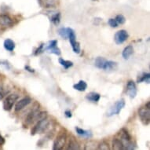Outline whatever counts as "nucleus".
I'll list each match as a JSON object with an SVG mask.
<instances>
[{"instance_id": "obj_1", "label": "nucleus", "mask_w": 150, "mask_h": 150, "mask_svg": "<svg viewBox=\"0 0 150 150\" xmlns=\"http://www.w3.org/2000/svg\"><path fill=\"white\" fill-rule=\"evenodd\" d=\"M46 117H47V112H40L38 108H34L27 115L25 118V123L27 124H32L35 121H39Z\"/></svg>"}, {"instance_id": "obj_2", "label": "nucleus", "mask_w": 150, "mask_h": 150, "mask_svg": "<svg viewBox=\"0 0 150 150\" xmlns=\"http://www.w3.org/2000/svg\"><path fill=\"white\" fill-rule=\"evenodd\" d=\"M50 125V120H48L47 117L42 120L37 121V123L33 127L32 130V135H35L36 134H42L45 132L48 129Z\"/></svg>"}, {"instance_id": "obj_3", "label": "nucleus", "mask_w": 150, "mask_h": 150, "mask_svg": "<svg viewBox=\"0 0 150 150\" xmlns=\"http://www.w3.org/2000/svg\"><path fill=\"white\" fill-rule=\"evenodd\" d=\"M138 116L143 124L149 125L150 122V102H147L144 107L140 108L138 110Z\"/></svg>"}, {"instance_id": "obj_4", "label": "nucleus", "mask_w": 150, "mask_h": 150, "mask_svg": "<svg viewBox=\"0 0 150 150\" xmlns=\"http://www.w3.org/2000/svg\"><path fill=\"white\" fill-rule=\"evenodd\" d=\"M126 105L125 100L123 98H121L120 100H119L114 104L113 105L111 106L109 110L107 112V116H112L114 115H118L121 112V110L124 108V106Z\"/></svg>"}, {"instance_id": "obj_5", "label": "nucleus", "mask_w": 150, "mask_h": 150, "mask_svg": "<svg viewBox=\"0 0 150 150\" xmlns=\"http://www.w3.org/2000/svg\"><path fill=\"white\" fill-rule=\"evenodd\" d=\"M68 39L69 40V42H70V44H71L74 53L79 54L81 51L80 44H79V42L76 41V36L74 30L72 28H69V37H68Z\"/></svg>"}, {"instance_id": "obj_6", "label": "nucleus", "mask_w": 150, "mask_h": 150, "mask_svg": "<svg viewBox=\"0 0 150 150\" xmlns=\"http://www.w3.org/2000/svg\"><path fill=\"white\" fill-rule=\"evenodd\" d=\"M19 98V95L17 93H11L8 95L3 101V108L6 111H10L13 108V105Z\"/></svg>"}, {"instance_id": "obj_7", "label": "nucleus", "mask_w": 150, "mask_h": 150, "mask_svg": "<svg viewBox=\"0 0 150 150\" xmlns=\"http://www.w3.org/2000/svg\"><path fill=\"white\" fill-rule=\"evenodd\" d=\"M67 142V136L65 134H62L57 137L54 142L53 149L54 150H62L64 149Z\"/></svg>"}, {"instance_id": "obj_8", "label": "nucleus", "mask_w": 150, "mask_h": 150, "mask_svg": "<svg viewBox=\"0 0 150 150\" xmlns=\"http://www.w3.org/2000/svg\"><path fill=\"white\" fill-rule=\"evenodd\" d=\"M128 37H129L128 32H127L126 30L122 29L118 31V32L115 34V35H114V40H115L116 44L120 45L127 40Z\"/></svg>"}, {"instance_id": "obj_9", "label": "nucleus", "mask_w": 150, "mask_h": 150, "mask_svg": "<svg viewBox=\"0 0 150 150\" xmlns=\"http://www.w3.org/2000/svg\"><path fill=\"white\" fill-rule=\"evenodd\" d=\"M127 94L130 97V98L133 99L137 96L138 93V90L136 86L135 83L133 80H129L127 84Z\"/></svg>"}, {"instance_id": "obj_10", "label": "nucleus", "mask_w": 150, "mask_h": 150, "mask_svg": "<svg viewBox=\"0 0 150 150\" xmlns=\"http://www.w3.org/2000/svg\"><path fill=\"white\" fill-rule=\"evenodd\" d=\"M43 50H48V52L54 54L56 55H60L61 54V50L57 47V40H51L50 41L47 47H45Z\"/></svg>"}, {"instance_id": "obj_11", "label": "nucleus", "mask_w": 150, "mask_h": 150, "mask_svg": "<svg viewBox=\"0 0 150 150\" xmlns=\"http://www.w3.org/2000/svg\"><path fill=\"white\" fill-rule=\"evenodd\" d=\"M32 98H30L28 97H26V98H24L19 101H17L16 105H15V112H19V111L24 109L26 106L28 105L32 102Z\"/></svg>"}, {"instance_id": "obj_12", "label": "nucleus", "mask_w": 150, "mask_h": 150, "mask_svg": "<svg viewBox=\"0 0 150 150\" xmlns=\"http://www.w3.org/2000/svg\"><path fill=\"white\" fill-rule=\"evenodd\" d=\"M40 6L46 9L56 7L59 4V0H39Z\"/></svg>"}, {"instance_id": "obj_13", "label": "nucleus", "mask_w": 150, "mask_h": 150, "mask_svg": "<svg viewBox=\"0 0 150 150\" xmlns=\"http://www.w3.org/2000/svg\"><path fill=\"white\" fill-rule=\"evenodd\" d=\"M12 18L6 14H0V25L3 27H11L13 25Z\"/></svg>"}, {"instance_id": "obj_14", "label": "nucleus", "mask_w": 150, "mask_h": 150, "mask_svg": "<svg viewBox=\"0 0 150 150\" xmlns=\"http://www.w3.org/2000/svg\"><path fill=\"white\" fill-rule=\"evenodd\" d=\"M101 98V95L97 92H91V93H87L86 95V99L87 101L93 102V103H97L100 101Z\"/></svg>"}, {"instance_id": "obj_15", "label": "nucleus", "mask_w": 150, "mask_h": 150, "mask_svg": "<svg viewBox=\"0 0 150 150\" xmlns=\"http://www.w3.org/2000/svg\"><path fill=\"white\" fill-rule=\"evenodd\" d=\"M134 54V47L131 45H129L127 47H126L123 50L122 53V56H123V59L128 60L131 57V55Z\"/></svg>"}, {"instance_id": "obj_16", "label": "nucleus", "mask_w": 150, "mask_h": 150, "mask_svg": "<svg viewBox=\"0 0 150 150\" xmlns=\"http://www.w3.org/2000/svg\"><path fill=\"white\" fill-rule=\"evenodd\" d=\"M66 149L68 150H79L80 149V147H79V143L77 142L75 138H71L69 139Z\"/></svg>"}, {"instance_id": "obj_17", "label": "nucleus", "mask_w": 150, "mask_h": 150, "mask_svg": "<svg viewBox=\"0 0 150 150\" xmlns=\"http://www.w3.org/2000/svg\"><path fill=\"white\" fill-rule=\"evenodd\" d=\"M76 133L78 134L79 136L83 137V138H91V137H92V133H91V130H83V129L78 127H76Z\"/></svg>"}, {"instance_id": "obj_18", "label": "nucleus", "mask_w": 150, "mask_h": 150, "mask_svg": "<svg viewBox=\"0 0 150 150\" xmlns=\"http://www.w3.org/2000/svg\"><path fill=\"white\" fill-rule=\"evenodd\" d=\"M117 68V63L112 61H107L106 60L105 65H104L103 70L105 71H112V70H115Z\"/></svg>"}, {"instance_id": "obj_19", "label": "nucleus", "mask_w": 150, "mask_h": 150, "mask_svg": "<svg viewBox=\"0 0 150 150\" xmlns=\"http://www.w3.org/2000/svg\"><path fill=\"white\" fill-rule=\"evenodd\" d=\"M73 88L76 91H80V92H83L87 88V84L83 80H79V83H77L76 84H74Z\"/></svg>"}, {"instance_id": "obj_20", "label": "nucleus", "mask_w": 150, "mask_h": 150, "mask_svg": "<svg viewBox=\"0 0 150 150\" xmlns=\"http://www.w3.org/2000/svg\"><path fill=\"white\" fill-rule=\"evenodd\" d=\"M15 47H16L15 42H13L12 40L7 39V40H6L5 41H4V48H5L7 51L12 52L13 50L15 49Z\"/></svg>"}, {"instance_id": "obj_21", "label": "nucleus", "mask_w": 150, "mask_h": 150, "mask_svg": "<svg viewBox=\"0 0 150 150\" xmlns=\"http://www.w3.org/2000/svg\"><path fill=\"white\" fill-rule=\"evenodd\" d=\"M112 149L116 150L124 149V146H123V143H122L120 139L114 138L112 140Z\"/></svg>"}, {"instance_id": "obj_22", "label": "nucleus", "mask_w": 150, "mask_h": 150, "mask_svg": "<svg viewBox=\"0 0 150 150\" xmlns=\"http://www.w3.org/2000/svg\"><path fill=\"white\" fill-rule=\"evenodd\" d=\"M105 62L106 59H105L104 57H98L96 58V60H95V62H94V65H95V67H97L98 69H103Z\"/></svg>"}, {"instance_id": "obj_23", "label": "nucleus", "mask_w": 150, "mask_h": 150, "mask_svg": "<svg viewBox=\"0 0 150 150\" xmlns=\"http://www.w3.org/2000/svg\"><path fill=\"white\" fill-rule=\"evenodd\" d=\"M138 83H149L150 82V74L149 72L147 73H143L142 76L138 77V80H137Z\"/></svg>"}, {"instance_id": "obj_24", "label": "nucleus", "mask_w": 150, "mask_h": 150, "mask_svg": "<svg viewBox=\"0 0 150 150\" xmlns=\"http://www.w3.org/2000/svg\"><path fill=\"white\" fill-rule=\"evenodd\" d=\"M59 63L61 65L64 67L65 69H69V68H71V66H73V62H70V61H66V60L63 59V58H59Z\"/></svg>"}, {"instance_id": "obj_25", "label": "nucleus", "mask_w": 150, "mask_h": 150, "mask_svg": "<svg viewBox=\"0 0 150 150\" xmlns=\"http://www.w3.org/2000/svg\"><path fill=\"white\" fill-rule=\"evenodd\" d=\"M58 34L64 40H66L69 37V28H61L58 30Z\"/></svg>"}, {"instance_id": "obj_26", "label": "nucleus", "mask_w": 150, "mask_h": 150, "mask_svg": "<svg viewBox=\"0 0 150 150\" xmlns=\"http://www.w3.org/2000/svg\"><path fill=\"white\" fill-rule=\"evenodd\" d=\"M50 21L54 23V25H59L60 21H61V14H60V13H55V14L52 15L51 18H50Z\"/></svg>"}, {"instance_id": "obj_27", "label": "nucleus", "mask_w": 150, "mask_h": 150, "mask_svg": "<svg viewBox=\"0 0 150 150\" xmlns=\"http://www.w3.org/2000/svg\"><path fill=\"white\" fill-rule=\"evenodd\" d=\"M98 149L100 150H108L110 149V147H109V145H108V143H107L106 142L103 141V142H101L98 145Z\"/></svg>"}, {"instance_id": "obj_28", "label": "nucleus", "mask_w": 150, "mask_h": 150, "mask_svg": "<svg viewBox=\"0 0 150 150\" xmlns=\"http://www.w3.org/2000/svg\"><path fill=\"white\" fill-rule=\"evenodd\" d=\"M116 21L118 23V25H123L126 22V18L122 14H119L116 17Z\"/></svg>"}, {"instance_id": "obj_29", "label": "nucleus", "mask_w": 150, "mask_h": 150, "mask_svg": "<svg viewBox=\"0 0 150 150\" xmlns=\"http://www.w3.org/2000/svg\"><path fill=\"white\" fill-rule=\"evenodd\" d=\"M108 25H110L112 28H117L118 27V23L116 21V19H114V18H110L109 20L108 21Z\"/></svg>"}, {"instance_id": "obj_30", "label": "nucleus", "mask_w": 150, "mask_h": 150, "mask_svg": "<svg viewBox=\"0 0 150 150\" xmlns=\"http://www.w3.org/2000/svg\"><path fill=\"white\" fill-rule=\"evenodd\" d=\"M0 65L4 66L5 67V69H7V70L11 69V65H10V64L9 63V62H7V61H1V62H0Z\"/></svg>"}, {"instance_id": "obj_31", "label": "nucleus", "mask_w": 150, "mask_h": 150, "mask_svg": "<svg viewBox=\"0 0 150 150\" xmlns=\"http://www.w3.org/2000/svg\"><path fill=\"white\" fill-rule=\"evenodd\" d=\"M42 51H44L43 50V44H41L40 46V47H38L36 50H35V55H38V54H40Z\"/></svg>"}, {"instance_id": "obj_32", "label": "nucleus", "mask_w": 150, "mask_h": 150, "mask_svg": "<svg viewBox=\"0 0 150 150\" xmlns=\"http://www.w3.org/2000/svg\"><path fill=\"white\" fill-rule=\"evenodd\" d=\"M64 115H65V116H66L67 118H71V116H72V114H71V111L69 110H67L64 112Z\"/></svg>"}, {"instance_id": "obj_33", "label": "nucleus", "mask_w": 150, "mask_h": 150, "mask_svg": "<svg viewBox=\"0 0 150 150\" xmlns=\"http://www.w3.org/2000/svg\"><path fill=\"white\" fill-rule=\"evenodd\" d=\"M25 69L27 70V71H30V72H35V70L33 69H32L31 67L28 66V65H26V66L25 67Z\"/></svg>"}, {"instance_id": "obj_34", "label": "nucleus", "mask_w": 150, "mask_h": 150, "mask_svg": "<svg viewBox=\"0 0 150 150\" xmlns=\"http://www.w3.org/2000/svg\"><path fill=\"white\" fill-rule=\"evenodd\" d=\"M4 143H5V139H4L3 137L0 135V145H3Z\"/></svg>"}, {"instance_id": "obj_35", "label": "nucleus", "mask_w": 150, "mask_h": 150, "mask_svg": "<svg viewBox=\"0 0 150 150\" xmlns=\"http://www.w3.org/2000/svg\"><path fill=\"white\" fill-rule=\"evenodd\" d=\"M3 98H4V93L0 91V100H2Z\"/></svg>"}]
</instances>
